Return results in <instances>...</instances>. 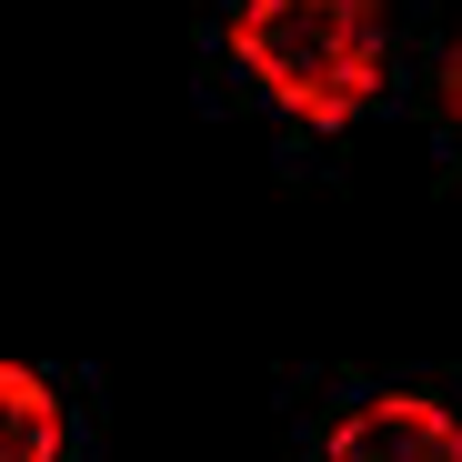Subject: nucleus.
Returning <instances> with one entry per match:
<instances>
[{"instance_id": "nucleus-4", "label": "nucleus", "mask_w": 462, "mask_h": 462, "mask_svg": "<svg viewBox=\"0 0 462 462\" xmlns=\"http://www.w3.org/2000/svg\"><path fill=\"white\" fill-rule=\"evenodd\" d=\"M442 121H452V131H462V41H452V51H442Z\"/></svg>"}, {"instance_id": "nucleus-2", "label": "nucleus", "mask_w": 462, "mask_h": 462, "mask_svg": "<svg viewBox=\"0 0 462 462\" xmlns=\"http://www.w3.org/2000/svg\"><path fill=\"white\" fill-rule=\"evenodd\" d=\"M322 462H462V412L432 393H372L322 432Z\"/></svg>"}, {"instance_id": "nucleus-3", "label": "nucleus", "mask_w": 462, "mask_h": 462, "mask_svg": "<svg viewBox=\"0 0 462 462\" xmlns=\"http://www.w3.org/2000/svg\"><path fill=\"white\" fill-rule=\"evenodd\" d=\"M0 462H60V393L31 362H0Z\"/></svg>"}, {"instance_id": "nucleus-1", "label": "nucleus", "mask_w": 462, "mask_h": 462, "mask_svg": "<svg viewBox=\"0 0 462 462\" xmlns=\"http://www.w3.org/2000/svg\"><path fill=\"white\" fill-rule=\"evenodd\" d=\"M231 51L242 70L301 121H362L382 101V0H231Z\"/></svg>"}]
</instances>
